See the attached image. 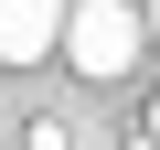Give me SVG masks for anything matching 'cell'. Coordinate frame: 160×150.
<instances>
[{"label":"cell","mask_w":160,"mask_h":150,"mask_svg":"<svg viewBox=\"0 0 160 150\" xmlns=\"http://www.w3.org/2000/svg\"><path fill=\"white\" fill-rule=\"evenodd\" d=\"M22 150H75V129H64V118H32V139H22Z\"/></svg>","instance_id":"cell-3"},{"label":"cell","mask_w":160,"mask_h":150,"mask_svg":"<svg viewBox=\"0 0 160 150\" xmlns=\"http://www.w3.org/2000/svg\"><path fill=\"white\" fill-rule=\"evenodd\" d=\"M139 43H149V11H128V0H86V11L64 22V64L96 75V86L139 64Z\"/></svg>","instance_id":"cell-1"},{"label":"cell","mask_w":160,"mask_h":150,"mask_svg":"<svg viewBox=\"0 0 160 150\" xmlns=\"http://www.w3.org/2000/svg\"><path fill=\"white\" fill-rule=\"evenodd\" d=\"M149 32H160V0H149Z\"/></svg>","instance_id":"cell-5"},{"label":"cell","mask_w":160,"mask_h":150,"mask_svg":"<svg viewBox=\"0 0 160 150\" xmlns=\"http://www.w3.org/2000/svg\"><path fill=\"white\" fill-rule=\"evenodd\" d=\"M149 139H160V97H149Z\"/></svg>","instance_id":"cell-4"},{"label":"cell","mask_w":160,"mask_h":150,"mask_svg":"<svg viewBox=\"0 0 160 150\" xmlns=\"http://www.w3.org/2000/svg\"><path fill=\"white\" fill-rule=\"evenodd\" d=\"M64 0H0V64H43V54H64Z\"/></svg>","instance_id":"cell-2"}]
</instances>
